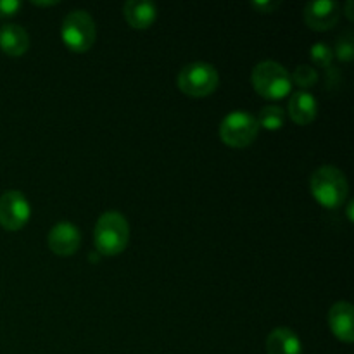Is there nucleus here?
I'll list each match as a JSON object with an SVG mask.
<instances>
[{"mask_svg":"<svg viewBox=\"0 0 354 354\" xmlns=\"http://www.w3.org/2000/svg\"><path fill=\"white\" fill-rule=\"evenodd\" d=\"M310 192L325 209H337L348 201V178L335 166H320L310 178Z\"/></svg>","mask_w":354,"mask_h":354,"instance_id":"nucleus-1","label":"nucleus"},{"mask_svg":"<svg viewBox=\"0 0 354 354\" xmlns=\"http://www.w3.org/2000/svg\"><path fill=\"white\" fill-rule=\"evenodd\" d=\"M130 242V225L118 211L100 214L93 228V244L100 256H118Z\"/></svg>","mask_w":354,"mask_h":354,"instance_id":"nucleus-2","label":"nucleus"},{"mask_svg":"<svg viewBox=\"0 0 354 354\" xmlns=\"http://www.w3.org/2000/svg\"><path fill=\"white\" fill-rule=\"evenodd\" d=\"M256 92L268 100H282L292 90L290 73L277 61H261L254 66L251 75Z\"/></svg>","mask_w":354,"mask_h":354,"instance_id":"nucleus-3","label":"nucleus"},{"mask_svg":"<svg viewBox=\"0 0 354 354\" xmlns=\"http://www.w3.org/2000/svg\"><path fill=\"white\" fill-rule=\"evenodd\" d=\"M176 85L182 90L185 95L194 97V99H201V97H207L218 88L220 85V75H218L216 68L209 62L196 61L185 64L178 73L176 78Z\"/></svg>","mask_w":354,"mask_h":354,"instance_id":"nucleus-4","label":"nucleus"},{"mask_svg":"<svg viewBox=\"0 0 354 354\" xmlns=\"http://www.w3.org/2000/svg\"><path fill=\"white\" fill-rule=\"evenodd\" d=\"M95 21L86 10L75 9L66 14L62 19L61 38L69 50L78 52V54L90 50L95 44Z\"/></svg>","mask_w":354,"mask_h":354,"instance_id":"nucleus-5","label":"nucleus"},{"mask_svg":"<svg viewBox=\"0 0 354 354\" xmlns=\"http://www.w3.org/2000/svg\"><path fill=\"white\" fill-rule=\"evenodd\" d=\"M259 124L248 111H234L220 123V138L223 144L234 149H244L256 140Z\"/></svg>","mask_w":354,"mask_h":354,"instance_id":"nucleus-6","label":"nucleus"},{"mask_svg":"<svg viewBox=\"0 0 354 354\" xmlns=\"http://www.w3.org/2000/svg\"><path fill=\"white\" fill-rule=\"evenodd\" d=\"M31 218V206L26 196L19 190H6L0 196V227L9 232H17Z\"/></svg>","mask_w":354,"mask_h":354,"instance_id":"nucleus-7","label":"nucleus"},{"mask_svg":"<svg viewBox=\"0 0 354 354\" xmlns=\"http://www.w3.org/2000/svg\"><path fill=\"white\" fill-rule=\"evenodd\" d=\"M341 6L334 0H313L304 7V21L315 31H327L337 24Z\"/></svg>","mask_w":354,"mask_h":354,"instance_id":"nucleus-8","label":"nucleus"},{"mask_svg":"<svg viewBox=\"0 0 354 354\" xmlns=\"http://www.w3.org/2000/svg\"><path fill=\"white\" fill-rule=\"evenodd\" d=\"M47 244L54 254L73 256L82 244V234L71 221H59L48 232Z\"/></svg>","mask_w":354,"mask_h":354,"instance_id":"nucleus-9","label":"nucleus"},{"mask_svg":"<svg viewBox=\"0 0 354 354\" xmlns=\"http://www.w3.org/2000/svg\"><path fill=\"white\" fill-rule=\"evenodd\" d=\"M328 327L341 342L351 344L354 341V310L348 301H339L328 310Z\"/></svg>","mask_w":354,"mask_h":354,"instance_id":"nucleus-10","label":"nucleus"},{"mask_svg":"<svg viewBox=\"0 0 354 354\" xmlns=\"http://www.w3.org/2000/svg\"><path fill=\"white\" fill-rule=\"evenodd\" d=\"M318 102L310 92L297 90L289 99V116L296 124L306 127L317 120Z\"/></svg>","mask_w":354,"mask_h":354,"instance_id":"nucleus-11","label":"nucleus"},{"mask_svg":"<svg viewBox=\"0 0 354 354\" xmlns=\"http://www.w3.org/2000/svg\"><path fill=\"white\" fill-rule=\"evenodd\" d=\"M123 14L133 30H147L158 17V9L149 0H128L123 7Z\"/></svg>","mask_w":354,"mask_h":354,"instance_id":"nucleus-12","label":"nucleus"},{"mask_svg":"<svg viewBox=\"0 0 354 354\" xmlns=\"http://www.w3.org/2000/svg\"><path fill=\"white\" fill-rule=\"evenodd\" d=\"M0 48L10 57H21L30 48V35L19 24H3L0 28Z\"/></svg>","mask_w":354,"mask_h":354,"instance_id":"nucleus-13","label":"nucleus"},{"mask_svg":"<svg viewBox=\"0 0 354 354\" xmlns=\"http://www.w3.org/2000/svg\"><path fill=\"white\" fill-rule=\"evenodd\" d=\"M268 354H303V344L296 332L287 327H279L266 337Z\"/></svg>","mask_w":354,"mask_h":354,"instance_id":"nucleus-14","label":"nucleus"},{"mask_svg":"<svg viewBox=\"0 0 354 354\" xmlns=\"http://www.w3.org/2000/svg\"><path fill=\"white\" fill-rule=\"evenodd\" d=\"M258 124L265 130L277 131L286 124V111L280 106H265L259 111L258 118H256Z\"/></svg>","mask_w":354,"mask_h":354,"instance_id":"nucleus-15","label":"nucleus"},{"mask_svg":"<svg viewBox=\"0 0 354 354\" xmlns=\"http://www.w3.org/2000/svg\"><path fill=\"white\" fill-rule=\"evenodd\" d=\"M334 57H337L341 62H351L354 57V35L351 30L342 31L335 40Z\"/></svg>","mask_w":354,"mask_h":354,"instance_id":"nucleus-16","label":"nucleus"},{"mask_svg":"<svg viewBox=\"0 0 354 354\" xmlns=\"http://www.w3.org/2000/svg\"><path fill=\"white\" fill-rule=\"evenodd\" d=\"M290 80H292V83H296L299 88H303V92H308V88H313L318 83V71L313 66H297L296 71L290 75Z\"/></svg>","mask_w":354,"mask_h":354,"instance_id":"nucleus-17","label":"nucleus"},{"mask_svg":"<svg viewBox=\"0 0 354 354\" xmlns=\"http://www.w3.org/2000/svg\"><path fill=\"white\" fill-rule=\"evenodd\" d=\"M310 57L315 66L324 69H332V61H334V52L324 41H318L310 48Z\"/></svg>","mask_w":354,"mask_h":354,"instance_id":"nucleus-18","label":"nucleus"},{"mask_svg":"<svg viewBox=\"0 0 354 354\" xmlns=\"http://www.w3.org/2000/svg\"><path fill=\"white\" fill-rule=\"evenodd\" d=\"M21 7H23V3L17 2V0H0V19L16 16Z\"/></svg>","mask_w":354,"mask_h":354,"instance_id":"nucleus-19","label":"nucleus"},{"mask_svg":"<svg viewBox=\"0 0 354 354\" xmlns=\"http://www.w3.org/2000/svg\"><path fill=\"white\" fill-rule=\"evenodd\" d=\"M251 6L261 14H273L280 7V0H254Z\"/></svg>","mask_w":354,"mask_h":354,"instance_id":"nucleus-20","label":"nucleus"},{"mask_svg":"<svg viewBox=\"0 0 354 354\" xmlns=\"http://www.w3.org/2000/svg\"><path fill=\"white\" fill-rule=\"evenodd\" d=\"M346 16H348L349 21L354 19V16H353V0H348V3H346Z\"/></svg>","mask_w":354,"mask_h":354,"instance_id":"nucleus-21","label":"nucleus"},{"mask_svg":"<svg viewBox=\"0 0 354 354\" xmlns=\"http://www.w3.org/2000/svg\"><path fill=\"white\" fill-rule=\"evenodd\" d=\"M33 6H40V7H48V6H57L59 2H38V0H33Z\"/></svg>","mask_w":354,"mask_h":354,"instance_id":"nucleus-22","label":"nucleus"},{"mask_svg":"<svg viewBox=\"0 0 354 354\" xmlns=\"http://www.w3.org/2000/svg\"><path fill=\"white\" fill-rule=\"evenodd\" d=\"M353 207H354V203L349 199V203H348V220L349 221H353Z\"/></svg>","mask_w":354,"mask_h":354,"instance_id":"nucleus-23","label":"nucleus"}]
</instances>
